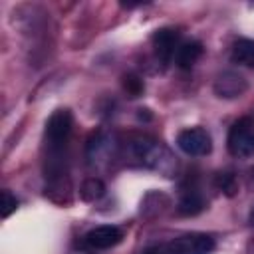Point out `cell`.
Wrapping results in <instances>:
<instances>
[{
  "mask_svg": "<svg viewBox=\"0 0 254 254\" xmlns=\"http://www.w3.org/2000/svg\"><path fill=\"white\" fill-rule=\"evenodd\" d=\"M131 149H133L135 157L141 163H145L147 167L157 169V171H161L165 175H171L173 173V167H175L173 155L163 145H159L157 141L147 139V137H139V139L133 141Z\"/></svg>",
  "mask_w": 254,
  "mask_h": 254,
  "instance_id": "1",
  "label": "cell"
},
{
  "mask_svg": "<svg viewBox=\"0 0 254 254\" xmlns=\"http://www.w3.org/2000/svg\"><path fill=\"white\" fill-rule=\"evenodd\" d=\"M228 151L234 157L254 155V115L240 117L228 131Z\"/></svg>",
  "mask_w": 254,
  "mask_h": 254,
  "instance_id": "2",
  "label": "cell"
},
{
  "mask_svg": "<svg viewBox=\"0 0 254 254\" xmlns=\"http://www.w3.org/2000/svg\"><path fill=\"white\" fill-rule=\"evenodd\" d=\"M214 250V238L204 232L183 234L167 244L169 254H210Z\"/></svg>",
  "mask_w": 254,
  "mask_h": 254,
  "instance_id": "3",
  "label": "cell"
},
{
  "mask_svg": "<svg viewBox=\"0 0 254 254\" xmlns=\"http://www.w3.org/2000/svg\"><path fill=\"white\" fill-rule=\"evenodd\" d=\"M177 145L183 153L190 155V157H202L208 155L212 149V139L206 133V129L202 127H190L179 133L177 137Z\"/></svg>",
  "mask_w": 254,
  "mask_h": 254,
  "instance_id": "4",
  "label": "cell"
},
{
  "mask_svg": "<svg viewBox=\"0 0 254 254\" xmlns=\"http://www.w3.org/2000/svg\"><path fill=\"white\" fill-rule=\"evenodd\" d=\"M73 117L67 109H58L46 123V145H67Z\"/></svg>",
  "mask_w": 254,
  "mask_h": 254,
  "instance_id": "5",
  "label": "cell"
},
{
  "mask_svg": "<svg viewBox=\"0 0 254 254\" xmlns=\"http://www.w3.org/2000/svg\"><path fill=\"white\" fill-rule=\"evenodd\" d=\"M177 48H179V32L175 28H161L153 34V50L163 65H167L175 58Z\"/></svg>",
  "mask_w": 254,
  "mask_h": 254,
  "instance_id": "6",
  "label": "cell"
},
{
  "mask_svg": "<svg viewBox=\"0 0 254 254\" xmlns=\"http://www.w3.org/2000/svg\"><path fill=\"white\" fill-rule=\"evenodd\" d=\"M123 240V232L117 228V226H111V224H103V226H95L91 228L83 242L91 248V250H107V248H113L117 246L119 242Z\"/></svg>",
  "mask_w": 254,
  "mask_h": 254,
  "instance_id": "7",
  "label": "cell"
},
{
  "mask_svg": "<svg viewBox=\"0 0 254 254\" xmlns=\"http://www.w3.org/2000/svg\"><path fill=\"white\" fill-rule=\"evenodd\" d=\"M214 91L218 93V97H238L240 93L246 91V81L242 75L234 71H224L222 75H218L214 83Z\"/></svg>",
  "mask_w": 254,
  "mask_h": 254,
  "instance_id": "8",
  "label": "cell"
},
{
  "mask_svg": "<svg viewBox=\"0 0 254 254\" xmlns=\"http://www.w3.org/2000/svg\"><path fill=\"white\" fill-rule=\"evenodd\" d=\"M202 56V44L196 42V40H190V42H183L179 44L177 48V54H175V64L181 67V69H190L198 58Z\"/></svg>",
  "mask_w": 254,
  "mask_h": 254,
  "instance_id": "9",
  "label": "cell"
},
{
  "mask_svg": "<svg viewBox=\"0 0 254 254\" xmlns=\"http://www.w3.org/2000/svg\"><path fill=\"white\" fill-rule=\"evenodd\" d=\"M204 208V198L196 189H187L179 200V212L185 216H194Z\"/></svg>",
  "mask_w": 254,
  "mask_h": 254,
  "instance_id": "10",
  "label": "cell"
},
{
  "mask_svg": "<svg viewBox=\"0 0 254 254\" xmlns=\"http://www.w3.org/2000/svg\"><path fill=\"white\" fill-rule=\"evenodd\" d=\"M232 60L240 65H248L254 67V40H238L232 46Z\"/></svg>",
  "mask_w": 254,
  "mask_h": 254,
  "instance_id": "11",
  "label": "cell"
},
{
  "mask_svg": "<svg viewBox=\"0 0 254 254\" xmlns=\"http://www.w3.org/2000/svg\"><path fill=\"white\" fill-rule=\"evenodd\" d=\"M103 192H105V185H103L99 179H87V181L81 185V190H79L81 198L87 200V202H93V200L101 198Z\"/></svg>",
  "mask_w": 254,
  "mask_h": 254,
  "instance_id": "12",
  "label": "cell"
},
{
  "mask_svg": "<svg viewBox=\"0 0 254 254\" xmlns=\"http://www.w3.org/2000/svg\"><path fill=\"white\" fill-rule=\"evenodd\" d=\"M216 185H218V189H222L228 196H232L234 192H236V179H234V175H230V173H218L216 175Z\"/></svg>",
  "mask_w": 254,
  "mask_h": 254,
  "instance_id": "13",
  "label": "cell"
},
{
  "mask_svg": "<svg viewBox=\"0 0 254 254\" xmlns=\"http://www.w3.org/2000/svg\"><path fill=\"white\" fill-rule=\"evenodd\" d=\"M123 87H125V91H127L131 97H137V95H141V91H143V81H141L137 75L129 73V75L123 77Z\"/></svg>",
  "mask_w": 254,
  "mask_h": 254,
  "instance_id": "14",
  "label": "cell"
},
{
  "mask_svg": "<svg viewBox=\"0 0 254 254\" xmlns=\"http://www.w3.org/2000/svg\"><path fill=\"white\" fill-rule=\"evenodd\" d=\"M18 208V198L10 190H2V218H8Z\"/></svg>",
  "mask_w": 254,
  "mask_h": 254,
  "instance_id": "15",
  "label": "cell"
},
{
  "mask_svg": "<svg viewBox=\"0 0 254 254\" xmlns=\"http://www.w3.org/2000/svg\"><path fill=\"white\" fill-rule=\"evenodd\" d=\"M141 254H169V252H167V248H163V246H151V248L143 250Z\"/></svg>",
  "mask_w": 254,
  "mask_h": 254,
  "instance_id": "16",
  "label": "cell"
},
{
  "mask_svg": "<svg viewBox=\"0 0 254 254\" xmlns=\"http://www.w3.org/2000/svg\"><path fill=\"white\" fill-rule=\"evenodd\" d=\"M248 220H250V224H254V208H252V212H250V218H248Z\"/></svg>",
  "mask_w": 254,
  "mask_h": 254,
  "instance_id": "17",
  "label": "cell"
},
{
  "mask_svg": "<svg viewBox=\"0 0 254 254\" xmlns=\"http://www.w3.org/2000/svg\"><path fill=\"white\" fill-rule=\"evenodd\" d=\"M250 175H252V179H254V167H252V171H250Z\"/></svg>",
  "mask_w": 254,
  "mask_h": 254,
  "instance_id": "18",
  "label": "cell"
}]
</instances>
